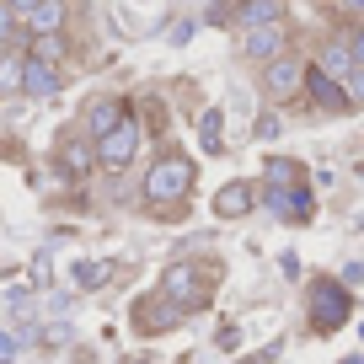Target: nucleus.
<instances>
[{
	"instance_id": "obj_7",
	"label": "nucleus",
	"mask_w": 364,
	"mask_h": 364,
	"mask_svg": "<svg viewBox=\"0 0 364 364\" xmlns=\"http://www.w3.org/2000/svg\"><path fill=\"white\" fill-rule=\"evenodd\" d=\"M54 91H59V65L27 54L22 59V97H54Z\"/></svg>"
},
{
	"instance_id": "obj_25",
	"label": "nucleus",
	"mask_w": 364,
	"mask_h": 364,
	"mask_svg": "<svg viewBox=\"0 0 364 364\" xmlns=\"http://www.w3.org/2000/svg\"><path fill=\"white\" fill-rule=\"evenodd\" d=\"M6 6H11V11H16V16H22V11H27V6H33V0H6Z\"/></svg>"
},
{
	"instance_id": "obj_18",
	"label": "nucleus",
	"mask_w": 364,
	"mask_h": 364,
	"mask_svg": "<svg viewBox=\"0 0 364 364\" xmlns=\"http://www.w3.org/2000/svg\"><path fill=\"white\" fill-rule=\"evenodd\" d=\"M22 59L27 54H0V91H6V97H11V91H22Z\"/></svg>"
},
{
	"instance_id": "obj_22",
	"label": "nucleus",
	"mask_w": 364,
	"mask_h": 364,
	"mask_svg": "<svg viewBox=\"0 0 364 364\" xmlns=\"http://www.w3.org/2000/svg\"><path fill=\"white\" fill-rule=\"evenodd\" d=\"M348 54H353V65H364V33H353V43H348Z\"/></svg>"
},
{
	"instance_id": "obj_23",
	"label": "nucleus",
	"mask_w": 364,
	"mask_h": 364,
	"mask_svg": "<svg viewBox=\"0 0 364 364\" xmlns=\"http://www.w3.org/2000/svg\"><path fill=\"white\" fill-rule=\"evenodd\" d=\"M11 16H16L11 6H6V11H0V38H11V33H16V27H11Z\"/></svg>"
},
{
	"instance_id": "obj_15",
	"label": "nucleus",
	"mask_w": 364,
	"mask_h": 364,
	"mask_svg": "<svg viewBox=\"0 0 364 364\" xmlns=\"http://www.w3.org/2000/svg\"><path fill=\"white\" fill-rule=\"evenodd\" d=\"M236 16H241V27H262V22H279L284 6H279V0H241Z\"/></svg>"
},
{
	"instance_id": "obj_5",
	"label": "nucleus",
	"mask_w": 364,
	"mask_h": 364,
	"mask_svg": "<svg viewBox=\"0 0 364 364\" xmlns=\"http://www.w3.org/2000/svg\"><path fill=\"white\" fill-rule=\"evenodd\" d=\"M300 80H306V65H300L295 54H284V48H279V54L268 59V70H262V86H268V97H289Z\"/></svg>"
},
{
	"instance_id": "obj_11",
	"label": "nucleus",
	"mask_w": 364,
	"mask_h": 364,
	"mask_svg": "<svg viewBox=\"0 0 364 364\" xmlns=\"http://www.w3.org/2000/svg\"><path fill=\"white\" fill-rule=\"evenodd\" d=\"M22 16H27V33H59L70 16V0H33Z\"/></svg>"
},
{
	"instance_id": "obj_2",
	"label": "nucleus",
	"mask_w": 364,
	"mask_h": 364,
	"mask_svg": "<svg viewBox=\"0 0 364 364\" xmlns=\"http://www.w3.org/2000/svg\"><path fill=\"white\" fill-rule=\"evenodd\" d=\"M97 166H107V171H124L129 161H134V150H139V118L134 113H124L113 129H102L97 134Z\"/></svg>"
},
{
	"instance_id": "obj_8",
	"label": "nucleus",
	"mask_w": 364,
	"mask_h": 364,
	"mask_svg": "<svg viewBox=\"0 0 364 364\" xmlns=\"http://www.w3.org/2000/svg\"><path fill=\"white\" fill-rule=\"evenodd\" d=\"M306 91L316 97V107H327V113H343V107H353V102H348V91H343L321 65H316V70H306Z\"/></svg>"
},
{
	"instance_id": "obj_14",
	"label": "nucleus",
	"mask_w": 364,
	"mask_h": 364,
	"mask_svg": "<svg viewBox=\"0 0 364 364\" xmlns=\"http://www.w3.org/2000/svg\"><path fill=\"white\" fill-rule=\"evenodd\" d=\"M124 113H129V102H118V97H102V102H91V113H86V129H91V134H102V129H113Z\"/></svg>"
},
{
	"instance_id": "obj_6",
	"label": "nucleus",
	"mask_w": 364,
	"mask_h": 364,
	"mask_svg": "<svg viewBox=\"0 0 364 364\" xmlns=\"http://www.w3.org/2000/svg\"><path fill=\"white\" fill-rule=\"evenodd\" d=\"M177 321H182V306H171L166 295H150V300L134 306V327L139 332H166V327H177Z\"/></svg>"
},
{
	"instance_id": "obj_3",
	"label": "nucleus",
	"mask_w": 364,
	"mask_h": 364,
	"mask_svg": "<svg viewBox=\"0 0 364 364\" xmlns=\"http://www.w3.org/2000/svg\"><path fill=\"white\" fill-rule=\"evenodd\" d=\"M161 295H166L171 306H182V311H198V306L209 300L204 268H193V262H171V268L161 273Z\"/></svg>"
},
{
	"instance_id": "obj_12",
	"label": "nucleus",
	"mask_w": 364,
	"mask_h": 364,
	"mask_svg": "<svg viewBox=\"0 0 364 364\" xmlns=\"http://www.w3.org/2000/svg\"><path fill=\"white\" fill-rule=\"evenodd\" d=\"M252 204H257V188H252V182H225V188L215 193V215H220V220L247 215Z\"/></svg>"
},
{
	"instance_id": "obj_20",
	"label": "nucleus",
	"mask_w": 364,
	"mask_h": 364,
	"mask_svg": "<svg viewBox=\"0 0 364 364\" xmlns=\"http://www.w3.org/2000/svg\"><path fill=\"white\" fill-rule=\"evenodd\" d=\"M321 70H327V75H348V70H353V54H348V43H332L327 54H321Z\"/></svg>"
},
{
	"instance_id": "obj_19",
	"label": "nucleus",
	"mask_w": 364,
	"mask_h": 364,
	"mask_svg": "<svg viewBox=\"0 0 364 364\" xmlns=\"http://www.w3.org/2000/svg\"><path fill=\"white\" fill-rule=\"evenodd\" d=\"M198 145H204L209 156H220V150H225V145H220V107H209V113L198 118Z\"/></svg>"
},
{
	"instance_id": "obj_9",
	"label": "nucleus",
	"mask_w": 364,
	"mask_h": 364,
	"mask_svg": "<svg viewBox=\"0 0 364 364\" xmlns=\"http://www.w3.org/2000/svg\"><path fill=\"white\" fill-rule=\"evenodd\" d=\"M279 48H284V27H279V22L247 27V38H241V54H247V59H273Z\"/></svg>"
},
{
	"instance_id": "obj_27",
	"label": "nucleus",
	"mask_w": 364,
	"mask_h": 364,
	"mask_svg": "<svg viewBox=\"0 0 364 364\" xmlns=\"http://www.w3.org/2000/svg\"><path fill=\"white\" fill-rule=\"evenodd\" d=\"M359 177H364V166H359Z\"/></svg>"
},
{
	"instance_id": "obj_10",
	"label": "nucleus",
	"mask_w": 364,
	"mask_h": 364,
	"mask_svg": "<svg viewBox=\"0 0 364 364\" xmlns=\"http://www.w3.org/2000/svg\"><path fill=\"white\" fill-rule=\"evenodd\" d=\"M268 209L273 215H284V220H306L311 215V193H306V182H295V188H268Z\"/></svg>"
},
{
	"instance_id": "obj_24",
	"label": "nucleus",
	"mask_w": 364,
	"mask_h": 364,
	"mask_svg": "<svg viewBox=\"0 0 364 364\" xmlns=\"http://www.w3.org/2000/svg\"><path fill=\"white\" fill-rule=\"evenodd\" d=\"M16 353V338H6V332H0V359H11Z\"/></svg>"
},
{
	"instance_id": "obj_1",
	"label": "nucleus",
	"mask_w": 364,
	"mask_h": 364,
	"mask_svg": "<svg viewBox=\"0 0 364 364\" xmlns=\"http://www.w3.org/2000/svg\"><path fill=\"white\" fill-rule=\"evenodd\" d=\"M193 182H198L193 161L182 156V150H166V156L145 171V198H150L156 209H171V204H182V198L193 193Z\"/></svg>"
},
{
	"instance_id": "obj_26",
	"label": "nucleus",
	"mask_w": 364,
	"mask_h": 364,
	"mask_svg": "<svg viewBox=\"0 0 364 364\" xmlns=\"http://www.w3.org/2000/svg\"><path fill=\"white\" fill-rule=\"evenodd\" d=\"M343 6H348V11H364V0H343Z\"/></svg>"
},
{
	"instance_id": "obj_13",
	"label": "nucleus",
	"mask_w": 364,
	"mask_h": 364,
	"mask_svg": "<svg viewBox=\"0 0 364 364\" xmlns=\"http://www.w3.org/2000/svg\"><path fill=\"white\" fill-rule=\"evenodd\" d=\"M91 166H97V150H91L86 139H75V134L59 139V171H65V177H86Z\"/></svg>"
},
{
	"instance_id": "obj_16",
	"label": "nucleus",
	"mask_w": 364,
	"mask_h": 364,
	"mask_svg": "<svg viewBox=\"0 0 364 364\" xmlns=\"http://www.w3.org/2000/svg\"><path fill=\"white\" fill-rule=\"evenodd\" d=\"M262 177H268V188H295V182H306V166H300V161L273 156L268 166H262Z\"/></svg>"
},
{
	"instance_id": "obj_17",
	"label": "nucleus",
	"mask_w": 364,
	"mask_h": 364,
	"mask_svg": "<svg viewBox=\"0 0 364 364\" xmlns=\"http://www.w3.org/2000/svg\"><path fill=\"white\" fill-rule=\"evenodd\" d=\"M107 279H113V268H107V262H97V257L75 262V289H102Z\"/></svg>"
},
{
	"instance_id": "obj_4",
	"label": "nucleus",
	"mask_w": 364,
	"mask_h": 364,
	"mask_svg": "<svg viewBox=\"0 0 364 364\" xmlns=\"http://www.w3.org/2000/svg\"><path fill=\"white\" fill-rule=\"evenodd\" d=\"M311 321L316 332H338L348 321V284H332V279L311 284Z\"/></svg>"
},
{
	"instance_id": "obj_21",
	"label": "nucleus",
	"mask_w": 364,
	"mask_h": 364,
	"mask_svg": "<svg viewBox=\"0 0 364 364\" xmlns=\"http://www.w3.org/2000/svg\"><path fill=\"white\" fill-rule=\"evenodd\" d=\"M348 102H364V65H353V80H348Z\"/></svg>"
}]
</instances>
